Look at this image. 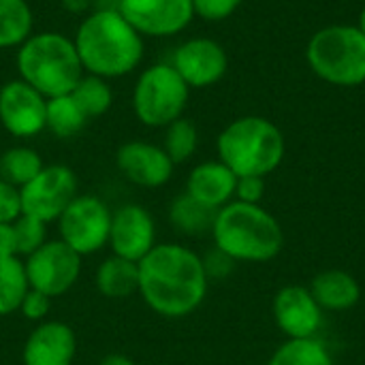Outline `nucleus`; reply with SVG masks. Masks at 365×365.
<instances>
[{"label":"nucleus","instance_id":"23","mask_svg":"<svg viewBox=\"0 0 365 365\" xmlns=\"http://www.w3.org/2000/svg\"><path fill=\"white\" fill-rule=\"evenodd\" d=\"M28 291L30 282L24 259H0V317H11L19 312V306Z\"/></svg>","mask_w":365,"mask_h":365},{"label":"nucleus","instance_id":"2","mask_svg":"<svg viewBox=\"0 0 365 365\" xmlns=\"http://www.w3.org/2000/svg\"><path fill=\"white\" fill-rule=\"evenodd\" d=\"M86 73L113 79L133 73L143 58V36L120 11H90L73 38Z\"/></svg>","mask_w":365,"mask_h":365},{"label":"nucleus","instance_id":"5","mask_svg":"<svg viewBox=\"0 0 365 365\" xmlns=\"http://www.w3.org/2000/svg\"><path fill=\"white\" fill-rule=\"evenodd\" d=\"M216 148L218 160L237 178H265L280 167L287 143L274 122L261 115H246L231 122L218 135Z\"/></svg>","mask_w":365,"mask_h":365},{"label":"nucleus","instance_id":"24","mask_svg":"<svg viewBox=\"0 0 365 365\" xmlns=\"http://www.w3.org/2000/svg\"><path fill=\"white\" fill-rule=\"evenodd\" d=\"M43 167L45 163L34 148L13 145L0 152V178L17 188H24L30 180H34Z\"/></svg>","mask_w":365,"mask_h":365},{"label":"nucleus","instance_id":"21","mask_svg":"<svg viewBox=\"0 0 365 365\" xmlns=\"http://www.w3.org/2000/svg\"><path fill=\"white\" fill-rule=\"evenodd\" d=\"M214 218H216V210L199 203L188 192L178 195L169 205V222L178 233L188 237L212 233Z\"/></svg>","mask_w":365,"mask_h":365},{"label":"nucleus","instance_id":"34","mask_svg":"<svg viewBox=\"0 0 365 365\" xmlns=\"http://www.w3.org/2000/svg\"><path fill=\"white\" fill-rule=\"evenodd\" d=\"M265 195V180L263 178H237V186H235V201L242 203H255L259 205V201Z\"/></svg>","mask_w":365,"mask_h":365},{"label":"nucleus","instance_id":"6","mask_svg":"<svg viewBox=\"0 0 365 365\" xmlns=\"http://www.w3.org/2000/svg\"><path fill=\"white\" fill-rule=\"evenodd\" d=\"M306 60L317 77L340 88L365 83V34L357 26L336 24L312 34Z\"/></svg>","mask_w":365,"mask_h":365},{"label":"nucleus","instance_id":"9","mask_svg":"<svg viewBox=\"0 0 365 365\" xmlns=\"http://www.w3.org/2000/svg\"><path fill=\"white\" fill-rule=\"evenodd\" d=\"M81 255L62 240H47L38 250L24 259L30 289L56 299L66 295L81 276Z\"/></svg>","mask_w":365,"mask_h":365},{"label":"nucleus","instance_id":"38","mask_svg":"<svg viewBox=\"0 0 365 365\" xmlns=\"http://www.w3.org/2000/svg\"><path fill=\"white\" fill-rule=\"evenodd\" d=\"M357 28L365 34V6L361 9V13H359V26H357Z\"/></svg>","mask_w":365,"mask_h":365},{"label":"nucleus","instance_id":"20","mask_svg":"<svg viewBox=\"0 0 365 365\" xmlns=\"http://www.w3.org/2000/svg\"><path fill=\"white\" fill-rule=\"evenodd\" d=\"M94 287L107 299H128L139 291V263L109 255L94 272Z\"/></svg>","mask_w":365,"mask_h":365},{"label":"nucleus","instance_id":"12","mask_svg":"<svg viewBox=\"0 0 365 365\" xmlns=\"http://www.w3.org/2000/svg\"><path fill=\"white\" fill-rule=\"evenodd\" d=\"M118 11L141 36L180 34L195 17L192 0H120Z\"/></svg>","mask_w":365,"mask_h":365},{"label":"nucleus","instance_id":"32","mask_svg":"<svg viewBox=\"0 0 365 365\" xmlns=\"http://www.w3.org/2000/svg\"><path fill=\"white\" fill-rule=\"evenodd\" d=\"M21 216V195L19 188L0 178V225L15 222Z\"/></svg>","mask_w":365,"mask_h":365},{"label":"nucleus","instance_id":"15","mask_svg":"<svg viewBox=\"0 0 365 365\" xmlns=\"http://www.w3.org/2000/svg\"><path fill=\"white\" fill-rule=\"evenodd\" d=\"M115 165L120 173L135 186L160 188L175 169V163L163 150V145L150 141H126L115 152Z\"/></svg>","mask_w":365,"mask_h":365},{"label":"nucleus","instance_id":"27","mask_svg":"<svg viewBox=\"0 0 365 365\" xmlns=\"http://www.w3.org/2000/svg\"><path fill=\"white\" fill-rule=\"evenodd\" d=\"M71 96L79 105V109L86 113L88 120L107 113L113 103V90L107 83V79L90 75V73H83V77L73 88Z\"/></svg>","mask_w":365,"mask_h":365},{"label":"nucleus","instance_id":"33","mask_svg":"<svg viewBox=\"0 0 365 365\" xmlns=\"http://www.w3.org/2000/svg\"><path fill=\"white\" fill-rule=\"evenodd\" d=\"M207 280H225L231 272H233V259L229 255H225L222 250H218L214 246V250H210L205 257H201Z\"/></svg>","mask_w":365,"mask_h":365},{"label":"nucleus","instance_id":"28","mask_svg":"<svg viewBox=\"0 0 365 365\" xmlns=\"http://www.w3.org/2000/svg\"><path fill=\"white\" fill-rule=\"evenodd\" d=\"M199 145V130L192 120L188 118H178L165 128V141L163 150L169 154V158L178 163H186Z\"/></svg>","mask_w":365,"mask_h":365},{"label":"nucleus","instance_id":"13","mask_svg":"<svg viewBox=\"0 0 365 365\" xmlns=\"http://www.w3.org/2000/svg\"><path fill=\"white\" fill-rule=\"evenodd\" d=\"M111 255L139 263L156 246V220L148 207L124 203L111 212L109 244Z\"/></svg>","mask_w":365,"mask_h":365},{"label":"nucleus","instance_id":"29","mask_svg":"<svg viewBox=\"0 0 365 365\" xmlns=\"http://www.w3.org/2000/svg\"><path fill=\"white\" fill-rule=\"evenodd\" d=\"M13 233H15V244H17V257L26 259L30 257L34 250H38L49 237H47V222L21 214L15 222H13Z\"/></svg>","mask_w":365,"mask_h":365},{"label":"nucleus","instance_id":"25","mask_svg":"<svg viewBox=\"0 0 365 365\" xmlns=\"http://www.w3.org/2000/svg\"><path fill=\"white\" fill-rule=\"evenodd\" d=\"M267 365H334V357L321 340L304 338L280 344Z\"/></svg>","mask_w":365,"mask_h":365},{"label":"nucleus","instance_id":"19","mask_svg":"<svg viewBox=\"0 0 365 365\" xmlns=\"http://www.w3.org/2000/svg\"><path fill=\"white\" fill-rule=\"evenodd\" d=\"M308 289L314 302L321 306V310H331V312L351 310L353 306H357L361 297V289L355 276L342 269H327L317 274Z\"/></svg>","mask_w":365,"mask_h":365},{"label":"nucleus","instance_id":"35","mask_svg":"<svg viewBox=\"0 0 365 365\" xmlns=\"http://www.w3.org/2000/svg\"><path fill=\"white\" fill-rule=\"evenodd\" d=\"M17 257V244H15V233H13V222L0 225V259Z\"/></svg>","mask_w":365,"mask_h":365},{"label":"nucleus","instance_id":"1","mask_svg":"<svg viewBox=\"0 0 365 365\" xmlns=\"http://www.w3.org/2000/svg\"><path fill=\"white\" fill-rule=\"evenodd\" d=\"M207 274L201 257L182 244H156L139 261V295L143 304L165 317L192 314L207 295Z\"/></svg>","mask_w":365,"mask_h":365},{"label":"nucleus","instance_id":"22","mask_svg":"<svg viewBox=\"0 0 365 365\" xmlns=\"http://www.w3.org/2000/svg\"><path fill=\"white\" fill-rule=\"evenodd\" d=\"M34 28V15L26 0H0V49L19 47Z\"/></svg>","mask_w":365,"mask_h":365},{"label":"nucleus","instance_id":"11","mask_svg":"<svg viewBox=\"0 0 365 365\" xmlns=\"http://www.w3.org/2000/svg\"><path fill=\"white\" fill-rule=\"evenodd\" d=\"M0 124L15 139H32L45 130L47 98L24 79H11L0 88Z\"/></svg>","mask_w":365,"mask_h":365},{"label":"nucleus","instance_id":"4","mask_svg":"<svg viewBox=\"0 0 365 365\" xmlns=\"http://www.w3.org/2000/svg\"><path fill=\"white\" fill-rule=\"evenodd\" d=\"M15 62L19 79H24L45 98L71 94L86 73L73 38L62 32L30 34L17 47Z\"/></svg>","mask_w":365,"mask_h":365},{"label":"nucleus","instance_id":"30","mask_svg":"<svg viewBox=\"0 0 365 365\" xmlns=\"http://www.w3.org/2000/svg\"><path fill=\"white\" fill-rule=\"evenodd\" d=\"M51 302H53V299L47 297L45 293L30 289V291L26 293L21 306H19V312H21V317H24L26 321L38 325V323L47 321V317H49V312H51Z\"/></svg>","mask_w":365,"mask_h":365},{"label":"nucleus","instance_id":"14","mask_svg":"<svg viewBox=\"0 0 365 365\" xmlns=\"http://www.w3.org/2000/svg\"><path fill=\"white\" fill-rule=\"evenodd\" d=\"M171 64L188 88H210L227 75L229 56L218 41L199 36L182 43Z\"/></svg>","mask_w":365,"mask_h":365},{"label":"nucleus","instance_id":"31","mask_svg":"<svg viewBox=\"0 0 365 365\" xmlns=\"http://www.w3.org/2000/svg\"><path fill=\"white\" fill-rule=\"evenodd\" d=\"M244 0H192L195 15L207 21H222L231 17Z\"/></svg>","mask_w":365,"mask_h":365},{"label":"nucleus","instance_id":"8","mask_svg":"<svg viewBox=\"0 0 365 365\" xmlns=\"http://www.w3.org/2000/svg\"><path fill=\"white\" fill-rule=\"evenodd\" d=\"M111 207L96 195H77L56 220L58 240L81 257L101 252L109 244Z\"/></svg>","mask_w":365,"mask_h":365},{"label":"nucleus","instance_id":"3","mask_svg":"<svg viewBox=\"0 0 365 365\" xmlns=\"http://www.w3.org/2000/svg\"><path fill=\"white\" fill-rule=\"evenodd\" d=\"M212 237L218 250L246 263H267L284 248L280 222L265 207L242 201H231L216 212Z\"/></svg>","mask_w":365,"mask_h":365},{"label":"nucleus","instance_id":"18","mask_svg":"<svg viewBox=\"0 0 365 365\" xmlns=\"http://www.w3.org/2000/svg\"><path fill=\"white\" fill-rule=\"evenodd\" d=\"M235 186L237 175L220 160H205L197 165L186 180V192L216 212L233 201Z\"/></svg>","mask_w":365,"mask_h":365},{"label":"nucleus","instance_id":"17","mask_svg":"<svg viewBox=\"0 0 365 365\" xmlns=\"http://www.w3.org/2000/svg\"><path fill=\"white\" fill-rule=\"evenodd\" d=\"M77 355V338L71 325L62 321L38 323L24 342V365H73Z\"/></svg>","mask_w":365,"mask_h":365},{"label":"nucleus","instance_id":"37","mask_svg":"<svg viewBox=\"0 0 365 365\" xmlns=\"http://www.w3.org/2000/svg\"><path fill=\"white\" fill-rule=\"evenodd\" d=\"M98 365H137L128 355H122V353H109L101 359Z\"/></svg>","mask_w":365,"mask_h":365},{"label":"nucleus","instance_id":"7","mask_svg":"<svg viewBox=\"0 0 365 365\" xmlns=\"http://www.w3.org/2000/svg\"><path fill=\"white\" fill-rule=\"evenodd\" d=\"M188 96L190 88L173 64L158 62L139 75L133 90V111L141 124L150 128H167L182 118Z\"/></svg>","mask_w":365,"mask_h":365},{"label":"nucleus","instance_id":"26","mask_svg":"<svg viewBox=\"0 0 365 365\" xmlns=\"http://www.w3.org/2000/svg\"><path fill=\"white\" fill-rule=\"evenodd\" d=\"M86 122H88L86 113L79 109V105L73 101L71 94L47 98V124H45V128L51 130L56 137H60V139L75 137L81 133Z\"/></svg>","mask_w":365,"mask_h":365},{"label":"nucleus","instance_id":"10","mask_svg":"<svg viewBox=\"0 0 365 365\" xmlns=\"http://www.w3.org/2000/svg\"><path fill=\"white\" fill-rule=\"evenodd\" d=\"M79 182L66 165H45L34 180H30L21 195V214L34 216L43 222H56L71 201L79 195Z\"/></svg>","mask_w":365,"mask_h":365},{"label":"nucleus","instance_id":"36","mask_svg":"<svg viewBox=\"0 0 365 365\" xmlns=\"http://www.w3.org/2000/svg\"><path fill=\"white\" fill-rule=\"evenodd\" d=\"M64 11L75 13V15H83L90 13V9H94V0H60Z\"/></svg>","mask_w":365,"mask_h":365},{"label":"nucleus","instance_id":"16","mask_svg":"<svg viewBox=\"0 0 365 365\" xmlns=\"http://www.w3.org/2000/svg\"><path fill=\"white\" fill-rule=\"evenodd\" d=\"M274 319L278 329L289 340H304L317 336L323 323V310L314 302L308 287L291 284L276 293Z\"/></svg>","mask_w":365,"mask_h":365}]
</instances>
